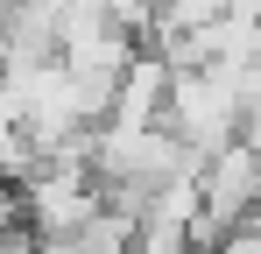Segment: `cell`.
I'll return each mask as SVG.
<instances>
[{
	"label": "cell",
	"instance_id": "obj_1",
	"mask_svg": "<svg viewBox=\"0 0 261 254\" xmlns=\"http://www.w3.org/2000/svg\"><path fill=\"white\" fill-rule=\"evenodd\" d=\"M261 64H240V71H219V64H191V71H170V92H163V127H170L184 148L212 156L219 141L247 134L254 120V92H261Z\"/></svg>",
	"mask_w": 261,
	"mask_h": 254
},
{
	"label": "cell",
	"instance_id": "obj_2",
	"mask_svg": "<svg viewBox=\"0 0 261 254\" xmlns=\"http://www.w3.org/2000/svg\"><path fill=\"white\" fill-rule=\"evenodd\" d=\"M163 92H170V64H163L155 49H134L127 64L113 71L106 120H120V127H163Z\"/></svg>",
	"mask_w": 261,
	"mask_h": 254
},
{
	"label": "cell",
	"instance_id": "obj_3",
	"mask_svg": "<svg viewBox=\"0 0 261 254\" xmlns=\"http://www.w3.org/2000/svg\"><path fill=\"white\" fill-rule=\"evenodd\" d=\"M29 169H36V141H29V127L0 113V184H21Z\"/></svg>",
	"mask_w": 261,
	"mask_h": 254
},
{
	"label": "cell",
	"instance_id": "obj_6",
	"mask_svg": "<svg viewBox=\"0 0 261 254\" xmlns=\"http://www.w3.org/2000/svg\"><path fill=\"white\" fill-rule=\"evenodd\" d=\"M0 57H7V21H0Z\"/></svg>",
	"mask_w": 261,
	"mask_h": 254
},
{
	"label": "cell",
	"instance_id": "obj_4",
	"mask_svg": "<svg viewBox=\"0 0 261 254\" xmlns=\"http://www.w3.org/2000/svg\"><path fill=\"white\" fill-rule=\"evenodd\" d=\"M205 254H261V233H254V219H240V226H226Z\"/></svg>",
	"mask_w": 261,
	"mask_h": 254
},
{
	"label": "cell",
	"instance_id": "obj_5",
	"mask_svg": "<svg viewBox=\"0 0 261 254\" xmlns=\"http://www.w3.org/2000/svg\"><path fill=\"white\" fill-rule=\"evenodd\" d=\"M134 254H205V247H191V240H134Z\"/></svg>",
	"mask_w": 261,
	"mask_h": 254
}]
</instances>
